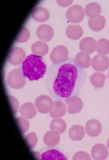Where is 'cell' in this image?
Here are the masks:
<instances>
[{"label":"cell","mask_w":109,"mask_h":160,"mask_svg":"<svg viewBox=\"0 0 109 160\" xmlns=\"http://www.w3.org/2000/svg\"><path fill=\"white\" fill-rule=\"evenodd\" d=\"M32 16L35 21L44 22L49 18V13L48 10L44 8L37 7L33 10Z\"/></svg>","instance_id":"e0dca14e"},{"label":"cell","mask_w":109,"mask_h":160,"mask_svg":"<svg viewBox=\"0 0 109 160\" xmlns=\"http://www.w3.org/2000/svg\"><path fill=\"white\" fill-rule=\"evenodd\" d=\"M73 160H91L90 155L85 151H79L74 155Z\"/></svg>","instance_id":"4dcf8cb0"},{"label":"cell","mask_w":109,"mask_h":160,"mask_svg":"<svg viewBox=\"0 0 109 160\" xmlns=\"http://www.w3.org/2000/svg\"><path fill=\"white\" fill-rule=\"evenodd\" d=\"M92 66L96 71H106L109 68V58L106 56L98 54L93 58Z\"/></svg>","instance_id":"30bf717a"},{"label":"cell","mask_w":109,"mask_h":160,"mask_svg":"<svg viewBox=\"0 0 109 160\" xmlns=\"http://www.w3.org/2000/svg\"><path fill=\"white\" fill-rule=\"evenodd\" d=\"M83 30L79 25H69L66 29L67 37L73 40H78L82 36Z\"/></svg>","instance_id":"ffe728a7"},{"label":"cell","mask_w":109,"mask_h":160,"mask_svg":"<svg viewBox=\"0 0 109 160\" xmlns=\"http://www.w3.org/2000/svg\"><path fill=\"white\" fill-rule=\"evenodd\" d=\"M108 151L104 144L98 143L93 146L91 151V154L94 160H102L106 159L108 156Z\"/></svg>","instance_id":"4fadbf2b"},{"label":"cell","mask_w":109,"mask_h":160,"mask_svg":"<svg viewBox=\"0 0 109 160\" xmlns=\"http://www.w3.org/2000/svg\"><path fill=\"white\" fill-rule=\"evenodd\" d=\"M107 145L108 148V149H109V138L107 140Z\"/></svg>","instance_id":"836d02e7"},{"label":"cell","mask_w":109,"mask_h":160,"mask_svg":"<svg viewBox=\"0 0 109 160\" xmlns=\"http://www.w3.org/2000/svg\"><path fill=\"white\" fill-rule=\"evenodd\" d=\"M96 42L95 39L92 37L84 38L80 42V48L81 52L92 54L96 50Z\"/></svg>","instance_id":"5bb4252c"},{"label":"cell","mask_w":109,"mask_h":160,"mask_svg":"<svg viewBox=\"0 0 109 160\" xmlns=\"http://www.w3.org/2000/svg\"><path fill=\"white\" fill-rule=\"evenodd\" d=\"M67 111L70 114H75L80 112L83 107V103L77 97L70 98L64 100Z\"/></svg>","instance_id":"9c48e42d"},{"label":"cell","mask_w":109,"mask_h":160,"mask_svg":"<svg viewBox=\"0 0 109 160\" xmlns=\"http://www.w3.org/2000/svg\"><path fill=\"white\" fill-rule=\"evenodd\" d=\"M96 51L99 54L108 55L109 54V41L104 38L99 40L96 42Z\"/></svg>","instance_id":"4316f807"},{"label":"cell","mask_w":109,"mask_h":160,"mask_svg":"<svg viewBox=\"0 0 109 160\" xmlns=\"http://www.w3.org/2000/svg\"><path fill=\"white\" fill-rule=\"evenodd\" d=\"M68 50L64 45L56 47L50 54V59L53 63H57L63 61L68 58Z\"/></svg>","instance_id":"ba28073f"},{"label":"cell","mask_w":109,"mask_h":160,"mask_svg":"<svg viewBox=\"0 0 109 160\" xmlns=\"http://www.w3.org/2000/svg\"><path fill=\"white\" fill-rule=\"evenodd\" d=\"M26 53L21 48L14 47L11 49L8 57L9 63L14 66L21 64L25 59Z\"/></svg>","instance_id":"52a82bcc"},{"label":"cell","mask_w":109,"mask_h":160,"mask_svg":"<svg viewBox=\"0 0 109 160\" xmlns=\"http://www.w3.org/2000/svg\"><path fill=\"white\" fill-rule=\"evenodd\" d=\"M106 76L100 72H96L90 77V81L93 86L97 88H102L105 84Z\"/></svg>","instance_id":"484cf974"},{"label":"cell","mask_w":109,"mask_h":160,"mask_svg":"<svg viewBox=\"0 0 109 160\" xmlns=\"http://www.w3.org/2000/svg\"><path fill=\"white\" fill-rule=\"evenodd\" d=\"M70 138L74 141H80L82 140L85 135L83 127L75 124L70 128L69 132Z\"/></svg>","instance_id":"d6986e66"},{"label":"cell","mask_w":109,"mask_h":160,"mask_svg":"<svg viewBox=\"0 0 109 160\" xmlns=\"http://www.w3.org/2000/svg\"><path fill=\"white\" fill-rule=\"evenodd\" d=\"M9 100L11 103L13 110L15 114H16L19 108V103L17 99L13 96L9 97Z\"/></svg>","instance_id":"1f68e13d"},{"label":"cell","mask_w":109,"mask_h":160,"mask_svg":"<svg viewBox=\"0 0 109 160\" xmlns=\"http://www.w3.org/2000/svg\"><path fill=\"white\" fill-rule=\"evenodd\" d=\"M102 130V125L98 120L91 119L88 120L86 124L85 131L87 135L91 137L98 136Z\"/></svg>","instance_id":"8fae6325"},{"label":"cell","mask_w":109,"mask_h":160,"mask_svg":"<svg viewBox=\"0 0 109 160\" xmlns=\"http://www.w3.org/2000/svg\"><path fill=\"white\" fill-rule=\"evenodd\" d=\"M86 73L71 58L53 63L47 73L45 85L50 96L59 100L77 97L85 83Z\"/></svg>","instance_id":"6da1fadb"},{"label":"cell","mask_w":109,"mask_h":160,"mask_svg":"<svg viewBox=\"0 0 109 160\" xmlns=\"http://www.w3.org/2000/svg\"><path fill=\"white\" fill-rule=\"evenodd\" d=\"M102 8L99 3L92 2L88 4L85 8V13L91 19H93L100 16Z\"/></svg>","instance_id":"44dd1931"},{"label":"cell","mask_w":109,"mask_h":160,"mask_svg":"<svg viewBox=\"0 0 109 160\" xmlns=\"http://www.w3.org/2000/svg\"><path fill=\"white\" fill-rule=\"evenodd\" d=\"M44 144L49 147H54L59 144L60 141V134L55 131L47 132L43 138Z\"/></svg>","instance_id":"9a60e30c"},{"label":"cell","mask_w":109,"mask_h":160,"mask_svg":"<svg viewBox=\"0 0 109 160\" xmlns=\"http://www.w3.org/2000/svg\"><path fill=\"white\" fill-rule=\"evenodd\" d=\"M106 18L102 15H100L95 18H90L88 20L89 28L96 32H99L102 30L106 26Z\"/></svg>","instance_id":"ac0fdd59"},{"label":"cell","mask_w":109,"mask_h":160,"mask_svg":"<svg viewBox=\"0 0 109 160\" xmlns=\"http://www.w3.org/2000/svg\"><path fill=\"white\" fill-rule=\"evenodd\" d=\"M47 66L44 58L34 54L27 56L22 63L23 75L30 81H37L43 78L46 72Z\"/></svg>","instance_id":"7a4b0ae2"},{"label":"cell","mask_w":109,"mask_h":160,"mask_svg":"<svg viewBox=\"0 0 109 160\" xmlns=\"http://www.w3.org/2000/svg\"><path fill=\"white\" fill-rule=\"evenodd\" d=\"M67 107L64 103L61 100H56L54 102V108L49 115L53 118H60L65 115Z\"/></svg>","instance_id":"2e32d148"},{"label":"cell","mask_w":109,"mask_h":160,"mask_svg":"<svg viewBox=\"0 0 109 160\" xmlns=\"http://www.w3.org/2000/svg\"><path fill=\"white\" fill-rule=\"evenodd\" d=\"M36 34L39 39L48 42L52 39L54 35V32L52 27L49 25L42 24L37 29Z\"/></svg>","instance_id":"7c38bea8"},{"label":"cell","mask_w":109,"mask_h":160,"mask_svg":"<svg viewBox=\"0 0 109 160\" xmlns=\"http://www.w3.org/2000/svg\"><path fill=\"white\" fill-rule=\"evenodd\" d=\"M30 37L29 30L25 27H23L18 34L16 39L17 42L24 43L29 40Z\"/></svg>","instance_id":"83f0119b"},{"label":"cell","mask_w":109,"mask_h":160,"mask_svg":"<svg viewBox=\"0 0 109 160\" xmlns=\"http://www.w3.org/2000/svg\"><path fill=\"white\" fill-rule=\"evenodd\" d=\"M58 4L62 7H67L71 5L73 1H57Z\"/></svg>","instance_id":"d6a6232c"},{"label":"cell","mask_w":109,"mask_h":160,"mask_svg":"<svg viewBox=\"0 0 109 160\" xmlns=\"http://www.w3.org/2000/svg\"><path fill=\"white\" fill-rule=\"evenodd\" d=\"M108 79H109V72H108Z\"/></svg>","instance_id":"e575fe53"},{"label":"cell","mask_w":109,"mask_h":160,"mask_svg":"<svg viewBox=\"0 0 109 160\" xmlns=\"http://www.w3.org/2000/svg\"><path fill=\"white\" fill-rule=\"evenodd\" d=\"M34 104L38 112L43 114L50 113L54 106V102L51 98L44 95L38 96Z\"/></svg>","instance_id":"5b68a950"},{"label":"cell","mask_w":109,"mask_h":160,"mask_svg":"<svg viewBox=\"0 0 109 160\" xmlns=\"http://www.w3.org/2000/svg\"><path fill=\"white\" fill-rule=\"evenodd\" d=\"M32 52L37 56H43L48 52L49 47L47 44L44 41H39L35 42L32 46Z\"/></svg>","instance_id":"603a6c76"},{"label":"cell","mask_w":109,"mask_h":160,"mask_svg":"<svg viewBox=\"0 0 109 160\" xmlns=\"http://www.w3.org/2000/svg\"><path fill=\"white\" fill-rule=\"evenodd\" d=\"M37 159L42 160H67L69 155L60 148L54 147H44L39 152H33Z\"/></svg>","instance_id":"3957f363"},{"label":"cell","mask_w":109,"mask_h":160,"mask_svg":"<svg viewBox=\"0 0 109 160\" xmlns=\"http://www.w3.org/2000/svg\"><path fill=\"white\" fill-rule=\"evenodd\" d=\"M50 130L59 132L60 134H63L67 129V124L65 121L61 118L54 119L50 123Z\"/></svg>","instance_id":"d4e9b609"},{"label":"cell","mask_w":109,"mask_h":160,"mask_svg":"<svg viewBox=\"0 0 109 160\" xmlns=\"http://www.w3.org/2000/svg\"><path fill=\"white\" fill-rule=\"evenodd\" d=\"M85 11L83 8L78 5H74L68 9L66 17L68 21L73 23H79L83 20Z\"/></svg>","instance_id":"8992f818"},{"label":"cell","mask_w":109,"mask_h":160,"mask_svg":"<svg viewBox=\"0 0 109 160\" xmlns=\"http://www.w3.org/2000/svg\"><path fill=\"white\" fill-rule=\"evenodd\" d=\"M75 61L76 63L82 68H88L91 64V58L86 52H82L76 56Z\"/></svg>","instance_id":"7402d4cb"},{"label":"cell","mask_w":109,"mask_h":160,"mask_svg":"<svg viewBox=\"0 0 109 160\" xmlns=\"http://www.w3.org/2000/svg\"><path fill=\"white\" fill-rule=\"evenodd\" d=\"M8 83L15 89H19L24 87L26 80L22 71L19 68H16L10 72L7 76Z\"/></svg>","instance_id":"277c9868"},{"label":"cell","mask_w":109,"mask_h":160,"mask_svg":"<svg viewBox=\"0 0 109 160\" xmlns=\"http://www.w3.org/2000/svg\"><path fill=\"white\" fill-rule=\"evenodd\" d=\"M18 122L21 132L23 133H25L28 130L29 128V122L25 118H17Z\"/></svg>","instance_id":"f1b7e54d"},{"label":"cell","mask_w":109,"mask_h":160,"mask_svg":"<svg viewBox=\"0 0 109 160\" xmlns=\"http://www.w3.org/2000/svg\"><path fill=\"white\" fill-rule=\"evenodd\" d=\"M19 112L22 116L29 119L33 118L37 114L34 104L31 102H26L22 105Z\"/></svg>","instance_id":"cb8c5ba5"},{"label":"cell","mask_w":109,"mask_h":160,"mask_svg":"<svg viewBox=\"0 0 109 160\" xmlns=\"http://www.w3.org/2000/svg\"><path fill=\"white\" fill-rule=\"evenodd\" d=\"M25 139L30 149H33L36 146L38 138L37 135L34 132H31L27 135L25 137Z\"/></svg>","instance_id":"f546056e"}]
</instances>
